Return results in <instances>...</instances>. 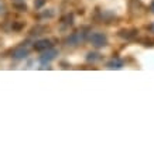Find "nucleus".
<instances>
[{"label": "nucleus", "mask_w": 154, "mask_h": 154, "mask_svg": "<svg viewBox=\"0 0 154 154\" xmlns=\"http://www.w3.org/2000/svg\"><path fill=\"white\" fill-rule=\"evenodd\" d=\"M89 41L92 42L94 47L99 48V47H105V45H106L107 38H106V35L102 33H94L91 37H89Z\"/></svg>", "instance_id": "1"}, {"label": "nucleus", "mask_w": 154, "mask_h": 154, "mask_svg": "<svg viewBox=\"0 0 154 154\" xmlns=\"http://www.w3.org/2000/svg\"><path fill=\"white\" fill-rule=\"evenodd\" d=\"M57 55H58V51L54 50V48H48V50H45V52L40 57V62H41V65H47V64H50L52 60H55Z\"/></svg>", "instance_id": "2"}, {"label": "nucleus", "mask_w": 154, "mask_h": 154, "mask_svg": "<svg viewBox=\"0 0 154 154\" xmlns=\"http://www.w3.org/2000/svg\"><path fill=\"white\" fill-rule=\"evenodd\" d=\"M84 40H85V33L84 31H76V33L71 34L69 37H68L66 42H68V45H78V44H81Z\"/></svg>", "instance_id": "3"}, {"label": "nucleus", "mask_w": 154, "mask_h": 154, "mask_svg": "<svg viewBox=\"0 0 154 154\" xmlns=\"http://www.w3.org/2000/svg\"><path fill=\"white\" fill-rule=\"evenodd\" d=\"M28 55V47L27 45H20V47L14 48L11 51V57L14 60H24Z\"/></svg>", "instance_id": "4"}, {"label": "nucleus", "mask_w": 154, "mask_h": 154, "mask_svg": "<svg viewBox=\"0 0 154 154\" xmlns=\"http://www.w3.org/2000/svg\"><path fill=\"white\" fill-rule=\"evenodd\" d=\"M52 44L50 40H38V41L34 42V48L37 50V51H45L48 48H51Z\"/></svg>", "instance_id": "5"}, {"label": "nucleus", "mask_w": 154, "mask_h": 154, "mask_svg": "<svg viewBox=\"0 0 154 154\" xmlns=\"http://www.w3.org/2000/svg\"><path fill=\"white\" fill-rule=\"evenodd\" d=\"M107 68L109 69H120V68H123V61L119 58H113L107 62Z\"/></svg>", "instance_id": "6"}, {"label": "nucleus", "mask_w": 154, "mask_h": 154, "mask_svg": "<svg viewBox=\"0 0 154 154\" xmlns=\"http://www.w3.org/2000/svg\"><path fill=\"white\" fill-rule=\"evenodd\" d=\"M86 60H88L89 62H96V61L100 60V55H99L98 52H89L88 57H86Z\"/></svg>", "instance_id": "7"}, {"label": "nucleus", "mask_w": 154, "mask_h": 154, "mask_svg": "<svg viewBox=\"0 0 154 154\" xmlns=\"http://www.w3.org/2000/svg\"><path fill=\"white\" fill-rule=\"evenodd\" d=\"M6 13V5L3 0H0V14H5Z\"/></svg>", "instance_id": "8"}, {"label": "nucleus", "mask_w": 154, "mask_h": 154, "mask_svg": "<svg viewBox=\"0 0 154 154\" xmlns=\"http://www.w3.org/2000/svg\"><path fill=\"white\" fill-rule=\"evenodd\" d=\"M44 3H45V0H35V2H34V6H35L37 9H40Z\"/></svg>", "instance_id": "9"}, {"label": "nucleus", "mask_w": 154, "mask_h": 154, "mask_svg": "<svg viewBox=\"0 0 154 154\" xmlns=\"http://www.w3.org/2000/svg\"><path fill=\"white\" fill-rule=\"evenodd\" d=\"M14 6H16L17 9H20L19 11H24V10H26V5H24V3H23V5H19V3H16Z\"/></svg>", "instance_id": "10"}, {"label": "nucleus", "mask_w": 154, "mask_h": 154, "mask_svg": "<svg viewBox=\"0 0 154 154\" xmlns=\"http://www.w3.org/2000/svg\"><path fill=\"white\" fill-rule=\"evenodd\" d=\"M150 11L154 14V2H151V5H150Z\"/></svg>", "instance_id": "11"}, {"label": "nucleus", "mask_w": 154, "mask_h": 154, "mask_svg": "<svg viewBox=\"0 0 154 154\" xmlns=\"http://www.w3.org/2000/svg\"><path fill=\"white\" fill-rule=\"evenodd\" d=\"M150 28H151V31H153V33H154V24H153V26H151V27H150Z\"/></svg>", "instance_id": "12"}, {"label": "nucleus", "mask_w": 154, "mask_h": 154, "mask_svg": "<svg viewBox=\"0 0 154 154\" xmlns=\"http://www.w3.org/2000/svg\"><path fill=\"white\" fill-rule=\"evenodd\" d=\"M17 2H21V0H17Z\"/></svg>", "instance_id": "13"}]
</instances>
